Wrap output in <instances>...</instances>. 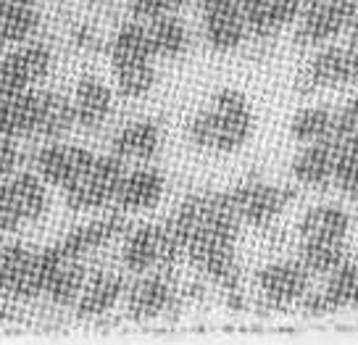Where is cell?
<instances>
[{
  "label": "cell",
  "mask_w": 358,
  "mask_h": 345,
  "mask_svg": "<svg viewBox=\"0 0 358 345\" xmlns=\"http://www.w3.org/2000/svg\"><path fill=\"white\" fill-rule=\"evenodd\" d=\"M185 256L177 240L169 234L166 224H145L127 234L122 251L124 267L132 272H150L156 267H174Z\"/></svg>",
  "instance_id": "7"
},
{
  "label": "cell",
  "mask_w": 358,
  "mask_h": 345,
  "mask_svg": "<svg viewBox=\"0 0 358 345\" xmlns=\"http://www.w3.org/2000/svg\"><path fill=\"white\" fill-rule=\"evenodd\" d=\"M350 230V216L340 206H313L303 213L298 232L301 237H322V240H345Z\"/></svg>",
  "instance_id": "26"
},
{
  "label": "cell",
  "mask_w": 358,
  "mask_h": 345,
  "mask_svg": "<svg viewBox=\"0 0 358 345\" xmlns=\"http://www.w3.org/2000/svg\"><path fill=\"white\" fill-rule=\"evenodd\" d=\"M124 295V277L116 272H98L85 282V288L79 293L74 311L79 319H95L111 311Z\"/></svg>",
  "instance_id": "20"
},
{
  "label": "cell",
  "mask_w": 358,
  "mask_h": 345,
  "mask_svg": "<svg viewBox=\"0 0 358 345\" xmlns=\"http://www.w3.org/2000/svg\"><path fill=\"white\" fill-rule=\"evenodd\" d=\"M337 148H340L337 169H335L337 188L343 190L350 201L358 203V140H350V143H337Z\"/></svg>",
  "instance_id": "33"
},
{
  "label": "cell",
  "mask_w": 358,
  "mask_h": 345,
  "mask_svg": "<svg viewBox=\"0 0 358 345\" xmlns=\"http://www.w3.org/2000/svg\"><path fill=\"white\" fill-rule=\"evenodd\" d=\"M303 11V0H243L248 34L271 37L285 27L298 22Z\"/></svg>",
  "instance_id": "14"
},
{
  "label": "cell",
  "mask_w": 358,
  "mask_h": 345,
  "mask_svg": "<svg viewBox=\"0 0 358 345\" xmlns=\"http://www.w3.org/2000/svg\"><path fill=\"white\" fill-rule=\"evenodd\" d=\"M124 234H127V219L124 216H106V219H95V222H87L77 230H71L64 240H58L56 248L69 258H82L87 256L90 251L106 248Z\"/></svg>",
  "instance_id": "13"
},
{
  "label": "cell",
  "mask_w": 358,
  "mask_h": 345,
  "mask_svg": "<svg viewBox=\"0 0 358 345\" xmlns=\"http://www.w3.org/2000/svg\"><path fill=\"white\" fill-rule=\"evenodd\" d=\"M50 69H53V56L40 43L24 45L13 53H3L0 56V98L29 90L34 82L48 77Z\"/></svg>",
  "instance_id": "9"
},
{
  "label": "cell",
  "mask_w": 358,
  "mask_h": 345,
  "mask_svg": "<svg viewBox=\"0 0 358 345\" xmlns=\"http://www.w3.org/2000/svg\"><path fill=\"white\" fill-rule=\"evenodd\" d=\"M148 34H150V45H153V53L158 58H177L187 48V27L174 13L150 19Z\"/></svg>",
  "instance_id": "28"
},
{
  "label": "cell",
  "mask_w": 358,
  "mask_h": 345,
  "mask_svg": "<svg viewBox=\"0 0 358 345\" xmlns=\"http://www.w3.org/2000/svg\"><path fill=\"white\" fill-rule=\"evenodd\" d=\"M171 301H174V290L161 274L140 277L127 290V309L132 319H156L171 306Z\"/></svg>",
  "instance_id": "21"
},
{
  "label": "cell",
  "mask_w": 358,
  "mask_h": 345,
  "mask_svg": "<svg viewBox=\"0 0 358 345\" xmlns=\"http://www.w3.org/2000/svg\"><path fill=\"white\" fill-rule=\"evenodd\" d=\"M337 156H340V148L332 137L319 143H306V148L292 161V177L308 188H324L329 182H335Z\"/></svg>",
  "instance_id": "15"
},
{
  "label": "cell",
  "mask_w": 358,
  "mask_h": 345,
  "mask_svg": "<svg viewBox=\"0 0 358 345\" xmlns=\"http://www.w3.org/2000/svg\"><path fill=\"white\" fill-rule=\"evenodd\" d=\"M11 3H34V0H11Z\"/></svg>",
  "instance_id": "38"
},
{
  "label": "cell",
  "mask_w": 358,
  "mask_h": 345,
  "mask_svg": "<svg viewBox=\"0 0 358 345\" xmlns=\"http://www.w3.org/2000/svg\"><path fill=\"white\" fill-rule=\"evenodd\" d=\"M164 195V174L156 171V169L140 167L124 174L122 188H119V195H116V209L127 213L134 211H148L153 209Z\"/></svg>",
  "instance_id": "18"
},
{
  "label": "cell",
  "mask_w": 358,
  "mask_h": 345,
  "mask_svg": "<svg viewBox=\"0 0 358 345\" xmlns=\"http://www.w3.org/2000/svg\"><path fill=\"white\" fill-rule=\"evenodd\" d=\"M301 261L311 274H329L345 261V240H322L306 237L301 245Z\"/></svg>",
  "instance_id": "29"
},
{
  "label": "cell",
  "mask_w": 358,
  "mask_h": 345,
  "mask_svg": "<svg viewBox=\"0 0 358 345\" xmlns=\"http://www.w3.org/2000/svg\"><path fill=\"white\" fill-rule=\"evenodd\" d=\"M258 288L274 306H290L303 301L311 288V272L301 261H274L258 272Z\"/></svg>",
  "instance_id": "10"
},
{
  "label": "cell",
  "mask_w": 358,
  "mask_h": 345,
  "mask_svg": "<svg viewBox=\"0 0 358 345\" xmlns=\"http://www.w3.org/2000/svg\"><path fill=\"white\" fill-rule=\"evenodd\" d=\"M6 188H8L11 203L22 224L43 219L45 209H48V190H45V179L40 174H32V171L11 174V177H6Z\"/></svg>",
  "instance_id": "23"
},
{
  "label": "cell",
  "mask_w": 358,
  "mask_h": 345,
  "mask_svg": "<svg viewBox=\"0 0 358 345\" xmlns=\"http://www.w3.org/2000/svg\"><path fill=\"white\" fill-rule=\"evenodd\" d=\"M348 82H353V71H350L345 45H332V48L319 50L308 61V66L303 69V74L298 77V90L313 92L322 87H340Z\"/></svg>",
  "instance_id": "12"
},
{
  "label": "cell",
  "mask_w": 358,
  "mask_h": 345,
  "mask_svg": "<svg viewBox=\"0 0 358 345\" xmlns=\"http://www.w3.org/2000/svg\"><path fill=\"white\" fill-rule=\"evenodd\" d=\"M124 161L119 156H101L90 167L85 177L74 182L71 188L64 190V198L71 211H92V209H106L116 203L119 188L124 179Z\"/></svg>",
  "instance_id": "6"
},
{
  "label": "cell",
  "mask_w": 358,
  "mask_h": 345,
  "mask_svg": "<svg viewBox=\"0 0 358 345\" xmlns=\"http://www.w3.org/2000/svg\"><path fill=\"white\" fill-rule=\"evenodd\" d=\"M108 56H111V69L153 61L156 53H153V45H150L148 24H143V19L124 24L122 29L113 34L111 45H108Z\"/></svg>",
  "instance_id": "24"
},
{
  "label": "cell",
  "mask_w": 358,
  "mask_h": 345,
  "mask_svg": "<svg viewBox=\"0 0 358 345\" xmlns=\"http://www.w3.org/2000/svg\"><path fill=\"white\" fill-rule=\"evenodd\" d=\"M95 158L98 156L90 153L87 148L66 145V143H50L37 150L34 167H37V174H40L48 185L66 190L87 174L90 167L95 164Z\"/></svg>",
  "instance_id": "8"
},
{
  "label": "cell",
  "mask_w": 358,
  "mask_h": 345,
  "mask_svg": "<svg viewBox=\"0 0 358 345\" xmlns=\"http://www.w3.org/2000/svg\"><path fill=\"white\" fill-rule=\"evenodd\" d=\"M113 77H116V90L122 98H145L148 92L156 85V69L153 61L145 64H129V66L113 69Z\"/></svg>",
  "instance_id": "32"
},
{
  "label": "cell",
  "mask_w": 358,
  "mask_h": 345,
  "mask_svg": "<svg viewBox=\"0 0 358 345\" xmlns=\"http://www.w3.org/2000/svg\"><path fill=\"white\" fill-rule=\"evenodd\" d=\"M0 56H3V43H0Z\"/></svg>",
  "instance_id": "39"
},
{
  "label": "cell",
  "mask_w": 358,
  "mask_h": 345,
  "mask_svg": "<svg viewBox=\"0 0 358 345\" xmlns=\"http://www.w3.org/2000/svg\"><path fill=\"white\" fill-rule=\"evenodd\" d=\"M327 295V301L332 303V309H348L353 306L358 309V267L350 261H343L337 269L329 272L327 288L322 290Z\"/></svg>",
  "instance_id": "31"
},
{
  "label": "cell",
  "mask_w": 358,
  "mask_h": 345,
  "mask_svg": "<svg viewBox=\"0 0 358 345\" xmlns=\"http://www.w3.org/2000/svg\"><path fill=\"white\" fill-rule=\"evenodd\" d=\"M185 0H129V13L134 19H158L166 13H177Z\"/></svg>",
  "instance_id": "35"
},
{
  "label": "cell",
  "mask_w": 358,
  "mask_h": 345,
  "mask_svg": "<svg viewBox=\"0 0 358 345\" xmlns=\"http://www.w3.org/2000/svg\"><path fill=\"white\" fill-rule=\"evenodd\" d=\"M113 156L122 161H150L161 150V129L156 122H132L113 134Z\"/></svg>",
  "instance_id": "22"
},
{
  "label": "cell",
  "mask_w": 358,
  "mask_h": 345,
  "mask_svg": "<svg viewBox=\"0 0 358 345\" xmlns=\"http://www.w3.org/2000/svg\"><path fill=\"white\" fill-rule=\"evenodd\" d=\"M40 122V92L22 90L0 98V132L19 140L37 134Z\"/></svg>",
  "instance_id": "19"
},
{
  "label": "cell",
  "mask_w": 358,
  "mask_h": 345,
  "mask_svg": "<svg viewBox=\"0 0 358 345\" xmlns=\"http://www.w3.org/2000/svg\"><path fill=\"white\" fill-rule=\"evenodd\" d=\"M345 50H348V61H350V71H353V82H356L358 79V34H350Z\"/></svg>",
  "instance_id": "37"
},
{
  "label": "cell",
  "mask_w": 358,
  "mask_h": 345,
  "mask_svg": "<svg viewBox=\"0 0 358 345\" xmlns=\"http://www.w3.org/2000/svg\"><path fill=\"white\" fill-rule=\"evenodd\" d=\"M74 113L77 124L82 129H101L106 119L111 116L113 108V92L103 85L98 77L85 74L74 85Z\"/></svg>",
  "instance_id": "17"
},
{
  "label": "cell",
  "mask_w": 358,
  "mask_h": 345,
  "mask_svg": "<svg viewBox=\"0 0 358 345\" xmlns=\"http://www.w3.org/2000/svg\"><path fill=\"white\" fill-rule=\"evenodd\" d=\"M166 230L192 267L219 288L237 293L240 267L235 243L240 219L227 192H201L185 198L166 222Z\"/></svg>",
  "instance_id": "1"
},
{
  "label": "cell",
  "mask_w": 358,
  "mask_h": 345,
  "mask_svg": "<svg viewBox=\"0 0 358 345\" xmlns=\"http://www.w3.org/2000/svg\"><path fill=\"white\" fill-rule=\"evenodd\" d=\"M290 134L298 143H319L335 134V113L324 106H308L292 116Z\"/></svg>",
  "instance_id": "30"
},
{
  "label": "cell",
  "mask_w": 358,
  "mask_h": 345,
  "mask_svg": "<svg viewBox=\"0 0 358 345\" xmlns=\"http://www.w3.org/2000/svg\"><path fill=\"white\" fill-rule=\"evenodd\" d=\"M50 248L32 251L22 243H0V298L32 301L45 295Z\"/></svg>",
  "instance_id": "3"
},
{
  "label": "cell",
  "mask_w": 358,
  "mask_h": 345,
  "mask_svg": "<svg viewBox=\"0 0 358 345\" xmlns=\"http://www.w3.org/2000/svg\"><path fill=\"white\" fill-rule=\"evenodd\" d=\"M332 140H337V143L358 140V95L350 98V101L335 113V134H332Z\"/></svg>",
  "instance_id": "34"
},
{
  "label": "cell",
  "mask_w": 358,
  "mask_h": 345,
  "mask_svg": "<svg viewBox=\"0 0 358 345\" xmlns=\"http://www.w3.org/2000/svg\"><path fill=\"white\" fill-rule=\"evenodd\" d=\"M337 34H358V0H303L295 43L313 48Z\"/></svg>",
  "instance_id": "4"
},
{
  "label": "cell",
  "mask_w": 358,
  "mask_h": 345,
  "mask_svg": "<svg viewBox=\"0 0 358 345\" xmlns=\"http://www.w3.org/2000/svg\"><path fill=\"white\" fill-rule=\"evenodd\" d=\"M77 124L74 113V101L66 98L64 92L56 90H43L40 92V122H37V134L48 140H61L66 137Z\"/></svg>",
  "instance_id": "25"
},
{
  "label": "cell",
  "mask_w": 358,
  "mask_h": 345,
  "mask_svg": "<svg viewBox=\"0 0 358 345\" xmlns=\"http://www.w3.org/2000/svg\"><path fill=\"white\" fill-rule=\"evenodd\" d=\"M79 261L82 258H69L56 245H50V267H48V279H45V295L58 306H74L85 282H87L85 267Z\"/></svg>",
  "instance_id": "16"
},
{
  "label": "cell",
  "mask_w": 358,
  "mask_h": 345,
  "mask_svg": "<svg viewBox=\"0 0 358 345\" xmlns=\"http://www.w3.org/2000/svg\"><path fill=\"white\" fill-rule=\"evenodd\" d=\"M203 34H206L208 45L219 53H229V50L240 48L243 40L248 37L243 3L203 8Z\"/></svg>",
  "instance_id": "11"
},
{
  "label": "cell",
  "mask_w": 358,
  "mask_h": 345,
  "mask_svg": "<svg viewBox=\"0 0 358 345\" xmlns=\"http://www.w3.org/2000/svg\"><path fill=\"white\" fill-rule=\"evenodd\" d=\"M253 134V111L245 92L240 90H219L211 98L206 111L192 116L187 137L195 148L213 153H235L237 148L250 140Z\"/></svg>",
  "instance_id": "2"
},
{
  "label": "cell",
  "mask_w": 358,
  "mask_h": 345,
  "mask_svg": "<svg viewBox=\"0 0 358 345\" xmlns=\"http://www.w3.org/2000/svg\"><path fill=\"white\" fill-rule=\"evenodd\" d=\"M40 29V13L32 3L0 0V43H27Z\"/></svg>",
  "instance_id": "27"
},
{
  "label": "cell",
  "mask_w": 358,
  "mask_h": 345,
  "mask_svg": "<svg viewBox=\"0 0 358 345\" xmlns=\"http://www.w3.org/2000/svg\"><path fill=\"white\" fill-rule=\"evenodd\" d=\"M19 167V148H16V140L8 137V134L0 132V179L11 177Z\"/></svg>",
  "instance_id": "36"
},
{
  "label": "cell",
  "mask_w": 358,
  "mask_h": 345,
  "mask_svg": "<svg viewBox=\"0 0 358 345\" xmlns=\"http://www.w3.org/2000/svg\"><path fill=\"white\" fill-rule=\"evenodd\" d=\"M227 198L232 203L240 222L250 224V227H268L290 206L295 190L261 182V179H248V182H240L237 188L227 190Z\"/></svg>",
  "instance_id": "5"
}]
</instances>
